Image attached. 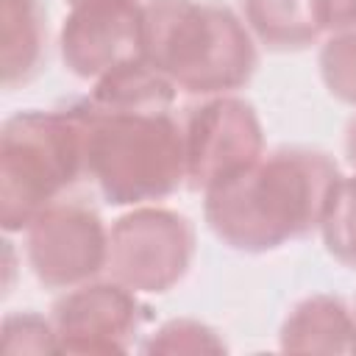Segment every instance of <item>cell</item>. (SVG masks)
Returning <instances> with one entry per match:
<instances>
[{"mask_svg":"<svg viewBox=\"0 0 356 356\" xmlns=\"http://www.w3.org/2000/svg\"><path fill=\"white\" fill-rule=\"evenodd\" d=\"M317 67L328 95L356 108V28L325 36Z\"/></svg>","mask_w":356,"mask_h":356,"instance_id":"obj_15","label":"cell"},{"mask_svg":"<svg viewBox=\"0 0 356 356\" xmlns=\"http://www.w3.org/2000/svg\"><path fill=\"white\" fill-rule=\"evenodd\" d=\"M47 58V11L39 0H0L3 89L31 83Z\"/></svg>","mask_w":356,"mask_h":356,"instance_id":"obj_11","label":"cell"},{"mask_svg":"<svg viewBox=\"0 0 356 356\" xmlns=\"http://www.w3.org/2000/svg\"><path fill=\"white\" fill-rule=\"evenodd\" d=\"M145 353H222L225 342L220 334L192 317H172L161 323L145 342Z\"/></svg>","mask_w":356,"mask_h":356,"instance_id":"obj_16","label":"cell"},{"mask_svg":"<svg viewBox=\"0 0 356 356\" xmlns=\"http://www.w3.org/2000/svg\"><path fill=\"white\" fill-rule=\"evenodd\" d=\"M67 3H70V6H75V3H83V0H67Z\"/></svg>","mask_w":356,"mask_h":356,"instance_id":"obj_21","label":"cell"},{"mask_svg":"<svg viewBox=\"0 0 356 356\" xmlns=\"http://www.w3.org/2000/svg\"><path fill=\"white\" fill-rule=\"evenodd\" d=\"M186 189L203 192L222 175L264 153V128L256 108L236 95H211L184 117Z\"/></svg>","mask_w":356,"mask_h":356,"instance_id":"obj_7","label":"cell"},{"mask_svg":"<svg viewBox=\"0 0 356 356\" xmlns=\"http://www.w3.org/2000/svg\"><path fill=\"white\" fill-rule=\"evenodd\" d=\"M195 259V225L186 214L145 203L120 214L108 228L106 273L139 295L170 292Z\"/></svg>","mask_w":356,"mask_h":356,"instance_id":"obj_5","label":"cell"},{"mask_svg":"<svg viewBox=\"0 0 356 356\" xmlns=\"http://www.w3.org/2000/svg\"><path fill=\"white\" fill-rule=\"evenodd\" d=\"M278 345L289 353H356L353 309L337 295H306L284 317Z\"/></svg>","mask_w":356,"mask_h":356,"instance_id":"obj_10","label":"cell"},{"mask_svg":"<svg viewBox=\"0 0 356 356\" xmlns=\"http://www.w3.org/2000/svg\"><path fill=\"white\" fill-rule=\"evenodd\" d=\"M245 19L211 0H147L145 61L178 92L211 97L242 89L259 64Z\"/></svg>","mask_w":356,"mask_h":356,"instance_id":"obj_2","label":"cell"},{"mask_svg":"<svg viewBox=\"0 0 356 356\" xmlns=\"http://www.w3.org/2000/svg\"><path fill=\"white\" fill-rule=\"evenodd\" d=\"M3 353H58V339L50 314L42 317L31 309L3 317Z\"/></svg>","mask_w":356,"mask_h":356,"instance_id":"obj_17","label":"cell"},{"mask_svg":"<svg viewBox=\"0 0 356 356\" xmlns=\"http://www.w3.org/2000/svg\"><path fill=\"white\" fill-rule=\"evenodd\" d=\"M25 259L47 289H72L95 281L108 261V228L83 203L58 200L25 231Z\"/></svg>","mask_w":356,"mask_h":356,"instance_id":"obj_6","label":"cell"},{"mask_svg":"<svg viewBox=\"0 0 356 356\" xmlns=\"http://www.w3.org/2000/svg\"><path fill=\"white\" fill-rule=\"evenodd\" d=\"M83 125L86 178L108 206L159 203L186 186L184 125L172 111H100L72 103Z\"/></svg>","mask_w":356,"mask_h":356,"instance_id":"obj_3","label":"cell"},{"mask_svg":"<svg viewBox=\"0 0 356 356\" xmlns=\"http://www.w3.org/2000/svg\"><path fill=\"white\" fill-rule=\"evenodd\" d=\"M350 309H353V320H356V298H353V306Z\"/></svg>","mask_w":356,"mask_h":356,"instance_id":"obj_20","label":"cell"},{"mask_svg":"<svg viewBox=\"0 0 356 356\" xmlns=\"http://www.w3.org/2000/svg\"><path fill=\"white\" fill-rule=\"evenodd\" d=\"M150 309L139 300V292L120 281H86L64 289L53 303L50 320L58 339V353L108 356L128 353L134 337L147 323Z\"/></svg>","mask_w":356,"mask_h":356,"instance_id":"obj_8","label":"cell"},{"mask_svg":"<svg viewBox=\"0 0 356 356\" xmlns=\"http://www.w3.org/2000/svg\"><path fill=\"white\" fill-rule=\"evenodd\" d=\"M345 156H348V164L356 170V114L345 128Z\"/></svg>","mask_w":356,"mask_h":356,"instance_id":"obj_19","label":"cell"},{"mask_svg":"<svg viewBox=\"0 0 356 356\" xmlns=\"http://www.w3.org/2000/svg\"><path fill=\"white\" fill-rule=\"evenodd\" d=\"M325 17V33L353 31L356 28V0H320Z\"/></svg>","mask_w":356,"mask_h":356,"instance_id":"obj_18","label":"cell"},{"mask_svg":"<svg viewBox=\"0 0 356 356\" xmlns=\"http://www.w3.org/2000/svg\"><path fill=\"white\" fill-rule=\"evenodd\" d=\"M337 161L312 147H278L203 189L209 231L231 250L270 253L320 231Z\"/></svg>","mask_w":356,"mask_h":356,"instance_id":"obj_1","label":"cell"},{"mask_svg":"<svg viewBox=\"0 0 356 356\" xmlns=\"http://www.w3.org/2000/svg\"><path fill=\"white\" fill-rule=\"evenodd\" d=\"M64 67L81 81L145 61V3L142 0H83L70 6L58 31Z\"/></svg>","mask_w":356,"mask_h":356,"instance_id":"obj_9","label":"cell"},{"mask_svg":"<svg viewBox=\"0 0 356 356\" xmlns=\"http://www.w3.org/2000/svg\"><path fill=\"white\" fill-rule=\"evenodd\" d=\"M175 83L147 61L125 64L92 83L83 103L100 111H172Z\"/></svg>","mask_w":356,"mask_h":356,"instance_id":"obj_13","label":"cell"},{"mask_svg":"<svg viewBox=\"0 0 356 356\" xmlns=\"http://www.w3.org/2000/svg\"><path fill=\"white\" fill-rule=\"evenodd\" d=\"M317 234L334 261L356 270V175L337 181Z\"/></svg>","mask_w":356,"mask_h":356,"instance_id":"obj_14","label":"cell"},{"mask_svg":"<svg viewBox=\"0 0 356 356\" xmlns=\"http://www.w3.org/2000/svg\"><path fill=\"white\" fill-rule=\"evenodd\" d=\"M83 175V125L72 106L11 114L0 128L3 231L22 234Z\"/></svg>","mask_w":356,"mask_h":356,"instance_id":"obj_4","label":"cell"},{"mask_svg":"<svg viewBox=\"0 0 356 356\" xmlns=\"http://www.w3.org/2000/svg\"><path fill=\"white\" fill-rule=\"evenodd\" d=\"M239 17L259 44L278 53L306 50L328 36L320 0H242Z\"/></svg>","mask_w":356,"mask_h":356,"instance_id":"obj_12","label":"cell"}]
</instances>
